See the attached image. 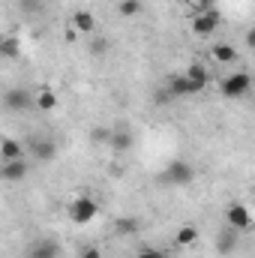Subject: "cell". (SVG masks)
I'll return each mask as SVG.
<instances>
[{"instance_id":"cell-1","label":"cell","mask_w":255,"mask_h":258,"mask_svg":"<svg viewBox=\"0 0 255 258\" xmlns=\"http://www.w3.org/2000/svg\"><path fill=\"white\" fill-rule=\"evenodd\" d=\"M162 183H168V186H189L192 180H195V165L186 162V159H171L165 168H162Z\"/></svg>"},{"instance_id":"cell-2","label":"cell","mask_w":255,"mask_h":258,"mask_svg":"<svg viewBox=\"0 0 255 258\" xmlns=\"http://www.w3.org/2000/svg\"><path fill=\"white\" fill-rule=\"evenodd\" d=\"M219 24H222V15L216 6L213 9H195L189 18V30L195 36H213L219 30Z\"/></svg>"},{"instance_id":"cell-3","label":"cell","mask_w":255,"mask_h":258,"mask_svg":"<svg viewBox=\"0 0 255 258\" xmlns=\"http://www.w3.org/2000/svg\"><path fill=\"white\" fill-rule=\"evenodd\" d=\"M99 216V201L96 198H90V195H75L72 201H69V219L75 222V225H87V222H93Z\"/></svg>"},{"instance_id":"cell-4","label":"cell","mask_w":255,"mask_h":258,"mask_svg":"<svg viewBox=\"0 0 255 258\" xmlns=\"http://www.w3.org/2000/svg\"><path fill=\"white\" fill-rule=\"evenodd\" d=\"M249 87H252V75L249 72H231V75H225L222 81H219V90H222V96L225 99H240V96H246L249 93Z\"/></svg>"},{"instance_id":"cell-5","label":"cell","mask_w":255,"mask_h":258,"mask_svg":"<svg viewBox=\"0 0 255 258\" xmlns=\"http://www.w3.org/2000/svg\"><path fill=\"white\" fill-rule=\"evenodd\" d=\"M225 225H228V228H234V231H252L255 219H252V213L246 210V204L231 201V204L225 207Z\"/></svg>"},{"instance_id":"cell-6","label":"cell","mask_w":255,"mask_h":258,"mask_svg":"<svg viewBox=\"0 0 255 258\" xmlns=\"http://www.w3.org/2000/svg\"><path fill=\"white\" fill-rule=\"evenodd\" d=\"M3 108L9 114H18V111H27V108H36V96H30L24 87H9L3 93Z\"/></svg>"},{"instance_id":"cell-7","label":"cell","mask_w":255,"mask_h":258,"mask_svg":"<svg viewBox=\"0 0 255 258\" xmlns=\"http://www.w3.org/2000/svg\"><path fill=\"white\" fill-rule=\"evenodd\" d=\"M69 24L75 27V33H87V36H93V33L99 30V21H96V15H93L90 9H75Z\"/></svg>"},{"instance_id":"cell-8","label":"cell","mask_w":255,"mask_h":258,"mask_svg":"<svg viewBox=\"0 0 255 258\" xmlns=\"http://www.w3.org/2000/svg\"><path fill=\"white\" fill-rule=\"evenodd\" d=\"M27 171H30L27 159H12V162H3V168H0V177H3L6 183H21V180L27 177Z\"/></svg>"},{"instance_id":"cell-9","label":"cell","mask_w":255,"mask_h":258,"mask_svg":"<svg viewBox=\"0 0 255 258\" xmlns=\"http://www.w3.org/2000/svg\"><path fill=\"white\" fill-rule=\"evenodd\" d=\"M186 78H189V84H192V93H201L210 84V72H207V66H201V63L186 66Z\"/></svg>"},{"instance_id":"cell-10","label":"cell","mask_w":255,"mask_h":258,"mask_svg":"<svg viewBox=\"0 0 255 258\" xmlns=\"http://www.w3.org/2000/svg\"><path fill=\"white\" fill-rule=\"evenodd\" d=\"M27 153H33L36 159H54L57 156V144L51 141V138H33L30 144H27Z\"/></svg>"},{"instance_id":"cell-11","label":"cell","mask_w":255,"mask_h":258,"mask_svg":"<svg viewBox=\"0 0 255 258\" xmlns=\"http://www.w3.org/2000/svg\"><path fill=\"white\" fill-rule=\"evenodd\" d=\"M174 243L180 246V249H189L198 243V225L195 222H183L177 231H174Z\"/></svg>"},{"instance_id":"cell-12","label":"cell","mask_w":255,"mask_h":258,"mask_svg":"<svg viewBox=\"0 0 255 258\" xmlns=\"http://www.w3.org/2000/svg\"><path fill=\"white\" fill-rule=\"evenodd\" d=\"M117 153H126V150H132V144H135V135H132V129L126 126H117L114 132H111V141H108Z\"/></svg>"},{"instance_id":"cell-13","label":"cell","mask_w":255,"mask_h":258,"mask_svg":"<svg viewBox=\"0 0 255 258\" xmlns=\"http://www.w3.org/2000/svg\"><path fill=\"white\" fill-rule=\"evenodd\" d=\"M0 156H3V162L24 159V144H21L18 138H3V141H0Z\"/></svg>"},{"instance_id":"cell-14","label":"cell","mask_w":255,"mask_h":258,"mask_svg":"<svg viewBox=\"0 0 255 258\" xmlns=\"http://www.w3.org/2000/svg\"><path fill=\"white\" fill-rule=\"evenodd\" d=\"M210 57H213L216 63H234V60H237V48L228 45V42H213Z\"/></svg>"},{"instance_id":"cell-15","label":"cell","mask_w":255,"mask_h":258,"mask_svg":"<svg viewBox=\"0 0 255 258\" xmlns=\"http://www.w3.org/2000/svg\"><path fill=\"white\" fill-rule=\"evenodd\" d=\"M33 96H36V108H39V111H54V108L60 105V99H57V93H54L51 87H39Z\"/></svg>"},{"instance_id":"cell-16","label":"cell","mask_w":255,"mask_h":258,"mask_svg":"<svg viewBox=\"0 0 255 258\" xmlns=\"http://www.w3.org/2000/svg\"><path fill=\"white\" fill-rule=\"evenodd\" d=\"M165 87H168V93H171V96H189V93H192V84H189V78H186V72L171 75V78L165 81Z\"/></svg>"},{"instance_id":"cell-17","label":"cell","mask_w":255,"mask_h":258,"mask_svg":"<svg viewBox=\"0 0 255 258\" xmlns=\"http://www.w3.org/2000/svg\"><path fill=\"white\" fill-rule=\"evenodd\" d=\"M234 246H237V231L225 225V231L216 237V249H219L222 255H228V252H234Z\"/></svg>"},{"instance_id":"cell-18","label":"cell","mask_w":255,"mask_h":258,"mask_svg":"<svg viewBox=\"0 0 255 258\" xmlns=\"http://www.w3.org/2000/svg\"><path fill=\"white\" fill-rule=\"evenodd\" d=\"M30 258H57V243H48V240L36 243L30 249Z\"/></svg>"},{"instance_id":"cell-19","label":"cell","mask_w":255,"mask_h":258,"mask_svg":"<svg viewBox=\"0 0 255 258\" xmlns=\"http://www.w3.org/2000/svg\"><path fill=\"white\" fill-rule=\"evenodd\" d=\"M141 9H144V6H141V0H120V3H117V12H120L123 18H135Z\"/></svg>"},{"instance_id":"cell-20","label":"cell","mask_w":255,"mask_h":258,"mask_svg":"<svg viewBox=\"0 0 255 258\" xmlns=\"http://www.w3.org/2000/svg\"><path fill=\"white\" fill-rule=\"evenodd\" d=\"M0 54H3V57H9V60H15V57H18V42H15V36H6V39L0 42Z\"/></svg>"},{"instance_id":"cell-21","label":"cell","mask_w":255,"mask_h":258,"mask_svg":"<svg viewBox=\"0 0 255 258\" xmlns=\"http://www.w3.org/2000/svg\"><path fill=\"white\" fill-rule=\"evenodd\" d=\"M135 231H138L135 219H117V234H135Z\"/></svg>"},{"instance_id":"cell-22","label":"cell","mask_w":255,"mask_h":258,"mask_svg":"<svg viewBox=\"0 0 255 258\" xmlns=\"http://www.w3.org/2000/svg\"><path fill=\"white\" fill-rule=\"evenodd\" d=\"M111 132H114V129L96 126V129H93V132H90V138H93V141H111Z\"/></svg>"},{"instance_id":"cell-23","label":"cell","mask_w":255,"mask_h":258,"mask_svg":"<svg viewBox=\"0 0 255 258\" xmlns=\"http://www.w3.org/2000/svg\"><path fill=\"white\" fill-rule=\"evenodd\" d=\"M135 258H165V252H162V249H156V246H144Z\"/></svg>"},{"instance_id":"cell-24","label":"cell","mask_w":255,"mask_h":258,"mask_svg":"<svg viewBox=\"0 0 255 258\" xmlns=\"http://www.w3.org/2000/svg\"><path fill=\"white\" fill-rule=\"evenodd\" d=\"M78 258H102V252H99L96 246H84V249H81V255H78Z\"/></svg>"},{"instance_id":"cell-25","label":"cell","mask_w":255,"mask_h":258,"mask_svg":"<svg viewBox=\"0 0 255 258\" xmlns=\"http://www.w3.org/2000/svg\"><path fill=\"white\" fill-rule=\"evenodd\" d=\"M243 39H246V45L255 51V27H249V30H246V36H243Z\"/></svg>"},{"instance_id":"cell-26","label":"cell","mask_w":255,"mask_h":258,"mask_svg":"<svg viewBox=\"0 0 255 258\" xmlns=\"http://www.w3.org/2000/svg\"><path fill=\"white\" fill-rule=\"evenodd\" d=\"M195 6H198V9H213L216 0H195Z\"/></svg>"},{"instance_id":"cell-27","label":"cell","mask_w":255,"mask_h":258,"mask_svg":"<svg viewBox=\"0 0 255 258\" xmlns=\"http://www.w3.org/2000/svg\"><path fill=\"white\" fill-rule=\"evenodd\" d=\"M105 48H108V45H105L102 39H99V42H93V51H96V54H105Z\"/></svg>"},{"instance_id":"cell-28","label":"cell","mask_w":255,"mask_h":258,"mask_svg":"<svg viewBox=\"0 0 255 258\" xmlns=\"http://www.w3.org/2000/svg\"><path fill=\"white\" fill-rule=\"evenodd\" d=\"M27 3H30V0H27Z\"/></svg>"}]
</instances>
